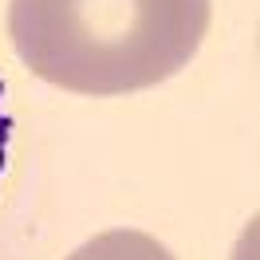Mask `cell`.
<instances>
[{
	"label": "cell",
	"mask_w": 260,
	"mask_h": 260,
	"mask_svg": "<svg viewBox=\"0 0 260 260\" xmlns=\"http://www.w3.org/2000/svg\"><path fill=\"white\" fill-rule=\"evenodd\" d=\"M213 0H12L8 36L36 79L111 99L174 79L201 48Z\"/></svg>",
	"instance_id": "cell-1"
},
{
	"label": "cell",
	"mask_w": 260,
	"mask_h": 260,
	"mask_svg": "<svg viewBox=\"0 0 260 260\" xmlns=\"http://www.w3.org/2000/svg\"><path fill=\"white\" fill-rule=\"evenodd\" d=\"M67 260H174V252L162 241H154L150 233L138 229H107L79 244Z\"/></svg>",
	"instance_id": "cell-2"
},
{
	"label": "cell",
	"mask_w": 260,
	"mask_h": 260,
	"mask_svg": "<svg viewBox=\"0 0 260 260\" xmlns=\"http://www.w3.org/2000/svg\"><path fill=\"white\" fill-rule=\"evenodd\" d=\"M8 138H12V118L4 111V83H0V174L8 166Z\"/></svg>",
	"instance_id": "cell-3"
}]
</instances>
